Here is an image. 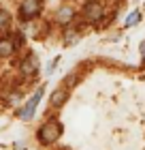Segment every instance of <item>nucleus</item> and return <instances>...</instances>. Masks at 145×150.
I'll list each match as a JSON object with an SVG mask.
<instances>
[{
	"mask_svg": "<svg viewBox=\"0 0 145 150\" xmlns=\"http://www.w3.org/2000/svg\"><path fill=\"white\" fill-rule=\"evenodd\" d=\"M75 79H77V73H71V75H66V79H64V86H73L75 84Z\"/></svg>",
	"mask_w": 145,
	"mask_h": 150,
	"instance_id": "nucleus-11",
	"label": "nucleus"
},
{
	"mask_svg": "<svg viewBox=\"0 0 145 150\" xmlns=\"http://www.w3.org/2000/svg\"><path fill=\"white\" fill-rule=\"evenodd\" d=\"M73 17H75V9L71 4H62L58 13H56V22L62 24V26H66V24H71L73 22Z\"/></svg>",
	"mask_w": 145,
	"mask_h": 150,
	"instance_id": "nucleus-7",
	"label": "nucleus"
},
{
	"mask_svg": "<svg viewBox=\"0 0 145 150\" xmlns=\"http://www.w3.org/2000/svg\"><path fill=\"white\" fill-rule=\"evenodd\" d=\"M43 92H45V88L41 86L39 90H36V92H34L32 97L28 99V103H26L22 110L17 112V116H19V118H22L24 122H28V120H32V118H34V112H36V107H39V103H41V97H43Z\"/></svg>",
	"mask_w": 145,
	"mask_h": 150,
	"instance_id": "nucleus-2",
	"label": "nucleus"
},
{
	"mask_svg": "<svg viewBox=\"0 0 145 150\" xmlns=\"http://www.w3.org/2000/svg\"><path fill=\"white\" fill-rule=\"evenodd\" d=\"M139 52H141V60H143V64H145V41L139 45Z\"/></svg>",
	"mask_w": 145,
	"mask_h": 150,
	"instance_id": "nucleus-12",
	"label": "nucleus"
},
{
	"mask_svg": "<svg viewBox=\"0 0 145 150\" xmlns=\"http://www.w3.org/2000/svg\"><path fill=\"white\" fill-rule=\"evenodd\" d=\"M41 13V0H22L19 4V17L24 22H30Z\"/></svg>",
	"mask_w": 145,
	"mask_h": 150,
	"instance_id": "nucleus-4",
	"label": "nucleus"
},
{
	"mask_svg": "<svg viewBox=\"0 0 145 150\" xmlns=\"http://www.w3.org/2000/svg\"><path fill=\"white\" fill-rule=\"evenodd\" d=\"M66 99H68V88H66V86H60V88H56V90L51 92L49 105L53 107V110H60V107L66 103Z\"/></svg>",
	"mask_w": 145,
	"mask_h": 150,
	"instance_id": "nucleus-5",
	"label": "nucleus"
},
{
	"mask_svg": "<svg viewBox=\"0 0 145 150\" xmlns=\"http://www.w3.org/2000/svg\"><path fill=\"white\" fill-rule=\"evenodd\" d=\"M60 135H62V125L58 120H47L45 125L39 129V142H41V144H45V146L58 142Z\"/></svg>",
	"mask_w": 145,
	"mask_h": 150,
	"instance_id": "nucleus-1",
	"label": "nucleus"
},
{
	"mask_svg": "<svg viewBox=\"0 0 145 150\" xmlns=\"http://www.w3.org/2000/svg\"><path fill=\"white\" fill-rule=\"evenodd\" d=\"M36 71H39V58L34 56V54H30V56L19 64V73H22L24 77H30V75H34Z\"/></svg>",
	"mask_w": 145,
	"mask_h": 150,
	"instance_id": "nucleus-6",
	"label": "nucleus"
},
{
	"mask_svg": "<svg viewBox=\"0 0 145 150\" xmlns=\"http://www.w3.org/2000/svg\"><path fill=\"white\" fill-rule=\"evenodd\" d=\"M11 24V13L6 9H0V30H6Z\"/></svg>",
	"mask_w": 145,
	"mask_h": 150,
	"instance_id": "nucleus-10",
	"label": "nucleus"
},
{
	"mask_svg": "<svg viewBox=\"0 0 145 150\" xmlns=\"http://www.w3.org/2000/svg\"><path fill=\"white\" fill-rule=\"evenodd\" d=\"M13 52H15V41L9 39V37L0 39V56H2V58H9Z\"/></svg>",
	"mask_w": 145,
	"mask_h": 150,
	"instance_id": "nucleus-8",
	"label": "nucleus"
},
{
	"mask_svg": "<svg viewBox=\"0 0 145 150\" xmlns=\"http://www.w3.org/2000/svg\"><path fill=\"white\" fill-rule=\"evenodd\" d=\"M19 97H22V94H17V92H13V94H11V97H9V101H11V103H17V99H19Z\"/></svg>",
	"mask_w": 145,
	"mask_h": 150,
	"instance_id": "nucleus-13",
	"label": "nucleus"
},
{
	"mask_svg": "<svg viewBox=\"0 0 145 150\" xmlns=\"http://www.w3.org/2000/svg\"><path fill=\"white\" fill-rule=\"evenodd\" d=\"M141 11H132L130 15L126 17V22H124V28H130V26H134V24H139L141 22Z\"/></svg>",
	"mask_w": 145,
	"mask_h": 150,
	"instance_id": "nucleus-9",
	"label": "nucleus"
},
{
	"mask_svg": "<svg viewBox=\"0 0 145 150\" xmlns=\"http://www.w3.org/2000/svg\"><path fill=\"white\" fill-rule=\"evenodd\" d=\"M102 17H105V6H102V2H98V0H88L83 4V19L85 22L96 24V22H100Z\"/></svg>",
	"mask_w": 145,
	"mask_h": 150,
	"instance_id": "nucleus-3",
	"label": "nucleus"
}]
</instances>
